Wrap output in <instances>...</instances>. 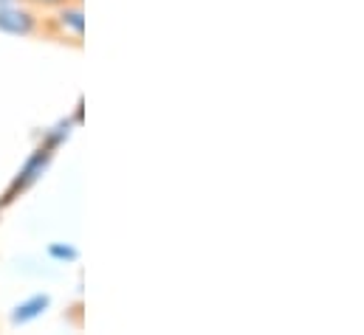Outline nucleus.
I'll return each instance as SVG.
<instances>
[{
	"label": "nucleus",
	"instance_id": "obj_10",
	"mask_svg": "<svg viewBox=\"0 0 364 335\" xmlns=\"http://www.w3.org/2000/svg\"><path fill=\"white\" fill-rule=\"evenodd\" d=\"M80 3H85V0H80Z\"/></svg>",
	"mask_w": 364,
	"mask_h": 335
},
{
	"label": "nucleus",
	"instance_id": "obj_8",
	"mask_svg": "<svg viewBox=\"0 0 364 335\" xmlns=\"http://www.w3.org/2000/svg\"><path fill=\"white\" fill-rule=\"evenodd\" d=\"M71 119H74V124H77V127H82V124H85V99H80V101H77V107H74Z\"/></svg>",
	"mask_w": 364,
	"mask_h": 335
},
{
	"label": "nucleus",
	"instance_id": "obj_4",
	"mask_svg": "<svg viewBox=\"0 0 364 335\" xmlns=\"http://www.w3.org/2000/svg\"><path fill=\"white\" fill-rule=\"evenodd\" d=\"M51 304H54L51 293H46V290L31 293V296L20 299V302L9 310V324H11V327H28V324L40 322V319L51 310Z\"/></svg>",
	"mask_w": 364,
	"mask_h": 335
},
{
	"label": "nucleus",
	"instance_id": "obj_6",
	"mask_svg": "<svg viewBox=\"0 0 364 335\" xmlns=\"http://www.w3.org/2000/svg\"><path fill=\"white\" fill-rule=\"evenodd\" d=\"M46 253H48V259L51 262H57V265H74L77 259H80V248L74 246V243H51L48 248H46Z\"/></svg>",
	"mask_w": 364,
	"mask_h": 335
},
{
	"label": "nucleus",
	"instance_id": "obj_9",
	"mask_svg": "<svg viewBox=\"0 0 364 335\" xmlns=\"http://www.w3.org/2000/svg\"><path fill=\"white\" fill-rule=\"evenodd\" d=\"M9 3H17V0H0V6H9Z\"/></svg>",
	"mask_w": 364,
	"mask_h": 335
},
{
	"label": "nucleus",
	"instance_id": "obj_7",
	"mask_svg": "<svg viewBox=\"0 0 364 335\" xmlns=\"http://www.w3.org/2000/svg\"><path fill=\"white\" fill-rule=\"evenodd\" d=\"M23 3H28L31 9H37V11H51V9H57V6H63V3H68V0H23Z\"/></svg>",
	"mask_w": 364,
	"mask_h": 335
},
{
	"label": "nucleus",
	"instance_id": "obj_1",
	"mask_svg": "<svg viewBox=\"0 0 364 335\" xmlns=\"http://www.w3.org/2000/svg\"><path fill=\"white\" fill-rule=\"evenodd\" d=\"M54 150H48V147H43V144H37L31 153H28V158L20 164V169L14 172V177L9 180V186H6V192L0 194V209H9L11 203H17L28 189H34L40 180H43V175L48 172L51 167V161H54Z\"/></svg>",
	"mask_w": 364,
	"mask_h": 335
},
{
	"label": "nucleus",
	"instance_id": "obj_2",
	"mask_svg": "<svg viewBox=\"0 0 364 335\" xmlns=\"http://www.w3.org/2000/svg\"><path fill=\"white\" fill-rule=\"evenodd\" d=\"M43 34H48L60 43L82 45V40H85V6L80 0H68V3L46 11L43 14Z\"/></svg>",
	"mask_w": 364,
	"mask_h": 335
},
{
	"label": "nucleus",
	"instance_id": "obj_5",
	"mask_svg": "<svg viewBox=\"0 0 364 335\" xmlns=\"http://www.w3.org/2000/svg\"><path fill=\"white\" fill-rule=\"evenodd\" d=\"M74 130H77L74 119H71V116H65V119H60V121H54L51 127H46V130H43L40 144H43V147H48V150H54V153H60V150L71 141Z\"/></svg>",
	"mask_w": 364,
	"mask_h": 335
},
{
	"label": "nucleus",
	"instance_id": "obj_11",
	"mask_svg": "<svg viewBox=\"0 0 364 335\" xmlns=\"http://www.w3.org/2000/svg\"><path fill=\"white\" fill-rule=\"evenodd\" d=\"M0 214H3V209H0Z\"/></svg>",
	"mask_w": 364,
	"mask_h": 335
},
{
	"label": "nucleus",
	"instance_id": "obj_3",
	"mask_svg": "<svg viewBox=\"0 0 364 335\" xmlns=\"http://www.w3.org/2000/svg\"><path fill=\"white\" fill-rule=\"evenodd\" d=\"M0 34L20 37V40L43 34V11L31 9L23 0L9 3V6H0Z\"/></svg>",
	"mask_w": 364,
	"mask_h": 335
}]
</instances>
